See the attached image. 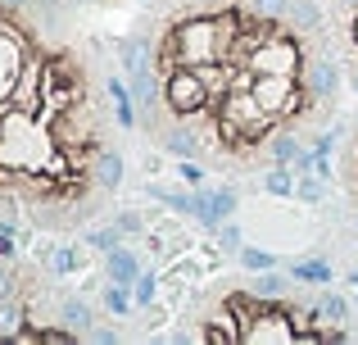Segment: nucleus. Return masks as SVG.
I'll return each instance as SVG.
<instances>
[{"instance_id":"1","label":"nucleus","mask_w":358,"mask_h":345,"mask_svg":"<svg viewBox=\"0 0 358 345\" xmlns=\"http://www.w3.org/2000/svg\"><path fill=\"white\" fill-rule=\"evenodd\" d=\"M141 32L155 78L141 132L177 160L272 169L281 136L313 141L336 114L317 91V69L336 55L331 27H304L259 0H159Z\"/></svg>"},{"instance_id":"2","label":"nucleus","mask_w":358,"mask_h":345,"mask_svg":"<svg viewBox=\"0 0 358 345\" xmlns=\"http://www.w3.org/2000/svg\"><path fill=\"white\" fill-rule=\"evenodd\" d=\"M109 82L36 0H0V213L45 232L109 209L96 164L109 150Z\"/></svg>"},{"instance_id":"3","label":"nucleus","mask_w":358,"mask_h":345,"mask_svg":"<svg viewBox=\"0 0 358 345\" xmlns=\"http://www.w3.org/2000/svg\"><path fill=\"white\" fill-rule=\"evenodd\" d=\"M173 341H241V345H268V341H350L345 328H331L322 304H304L295 291H259L254 282H227L213 304H204L195 328H182Z\"/></svg>"},{"instance_id":"4","label":"nucleus","mask_w":358,"mask_h":345,"mask_svg":"<svg viewBox=\"0 0 358 345\" xmlns=\"http://www.w3.org/2000/svg\"><path fill=\"white\" fill-rule=\"evenodd\" d=\"M136 277H141L136 250H127V246H114V250H109V282H122V286H131Z\"/></svg>"},{"instance_id":"5","label":"nucleus","mask_w":358,"mask_h":345,"mask_svg":"<svg viewBox=\"0 0 358 345\" xmlns=\"http://www.w3.org/2000/svg\"><path fill=\"white\" fill-rule=\"evenodd\" d=\"M259 186L268 195H295V169L290 164H272V169H263Z\"/></svg>"},{"instance_id":"6","label":"nucleus","mask_w":358,"mask_h":345,"mask_svg":"<svg viewBox=\"0 0 358 345\" xmlns=\"http://www.w3.org/2000/svg\"><path fill=\"white\" fill-rule=\"evenodd\" d=\"M96 177H100V186H105L109 195H114L118 186H122V155L114 150V146H109V150L100 155V164H96Z\"/></svg>"},{"instance_id":"7","label":"nucleus","mask_w":358,"mask_h":345,"mask_svg":"<svg viewBox=\"0 0 358 345\" xmlns=\"http://www.w3.org/2000/svg\"><path fill=\"white\" fill-rule=\"evenodd\" d=\"M59 323H64V328H73V332L82 337V332H91V323H96V318H91V309H87L82 300H64V304H59Z\"/></svg>"},{"instance_id":"8","label":"nucleus","mask_w":358,"mask_h":345,"mask_svg":"<svg viewBox=\"0 0 358 345\" xmlns=\"http://www.w3.org/2000/svg\"><path fill=\"white\" fill-rule=\"evenodd\" d=\"M290 277L295 282H331V264H322V259H299V264H290Z\"/></svg>"},{"instance_id":"9","label":"nucleus","mask_w":358,"mask_h":345,"mask_svg":"<svg viewBox=\"0 0 358 345\" xmlns=\"http://www.w3.org/2000/svg\"><path fill=\"white\" fill-rule=\"evenodd\" d=\"M295 195L304 204H317L327 195V177H317V173H295Z\"/></svg>"},{"instance_id":"10","label":"nucleus","mask_w":358,"mask_h":345,"mask_svg":"<svg viewBox=\"0 0 358 345\" xmlns=\"http://www.w3.org/2000/svg\"><path fill=\"white\" fill-rule=\"evenodd\" d=\"M317 304H322V314L331 323H350V300H345L341 291H322V300H317Z\"/></svg>"},{"instance_id":"11","label":"nucleus","mask_w":358,"mask_h":345,"mask_svg":"<svg viewBox=\"0 0 358 345\" xmlns=\"http://www.w3.org/2000/svg\"><path fill=\"white\" fill-rule=\"evenodd\" d=\"M241 264L250 268V273H268V268H277V259H272L268 250H259V246H241Z\"/></svg>"},{"instance_id":"12","label":"nucleus","mask_w":358,"mask_h":345,"mask_svg":"<svg viewBox=\"0 0 358 345\" xmlns=\"http://www.w3.org/2000/svg\"><path fill=\"white\" fill-rule=\"evenodd\" d=\"M131 304H136V295L122 291V282H109V286H105V309H109V314H127Z\"/></svg>"},{"instance_id":"13","label":"nucleus","mask_w":358,"mask_h":345,"mask_svg":"<svg viewBox=\"0 0 358 345\" xmlns=\"http://www.w3.org/2000/svg\"><path fill=\"white\" fill-rule=\"evenodd\" d=\"M345 186H350V195H354V204H358V136H354V146H345Z\"/></svg>"},{"instance_id":"14","label":"nucleus","mask_w":358,"mask_h":345,"mask_svg":"<svg viewBox=\"0 0 358 345\" xmlns=\"http://www.w3.org/2000/svg\"><path fill=\"white\" fill-rule=\"evenodd\" d=\"M87 237H91V246H96V250H114V246H122L118 223H109V227H91Z\"/></svg>"},{"instance_id":"15","label":"nucleus","mask_w":358,"mask_h":345,"mask_svg":"<svg viewBox=\"0 0 358 345\" xmlns=\"http://www.w3.org/2000/svg\"><path fill=\"white\" fill-rule=\"evenodd\" d=\"M131 295H136V304H155V295H159V282H155V273H141L136 282H131Z\"/></svg>"},{"instance_id":"16","label":"nucleus","mask_w":358,"mask_h":345,"mask_svg":"<svg viewBox=\"0 0 358 345\" xmlns=\"http://www.w3.org/2000/svg\"><path fill=\"white\" fill-rule=\"evenodd\" d=\"M213 204H218V213H222V223L236 213V204H241V195L231 191V186H213Z\"/></svg>"},{"instance_id":"17","label":"nucleus","mask_w":358,"mask_h":345,"mask_svg":"<svg viewBox=\"0 0 358 345\" xmlns=\"http://www.w3.org/2000/svg\"><path fill=\"white\" fill-rule=\"evenodd\" d=\"M218 246L222 250H231V255H241V246H245V237H241V227H236V223H222V227H218Z\"/></svg>"},{"instance_id":"18","label":"nucleus","mask_w":358,"mask_h":345,"mask_svg":"<svg viewBox=\"0 0 358 345\" xmlns=\"http://www.w3.org/2000/svg\"><path fill=\"white\" fill-rule=\"evenodd\" d=\"M182 182L191 186V191H195V186H209V173H204V164H200V160H182Z\"/></svg>"},{"instance_id":"19","label":"nucleus","mask_w":358,"mask_h":345,"mask_svg":"<svg viewBox=\"0 0 358 345\" xmlns=\"http://www.w3.org/2000/svg\"><path fill=\"white\" fill-rule=\"evenodd\" d=\"M73 264H78V255H73V250H55L50 255V273H73Z\"/></svg>"},{"instance_id":"20","label":"nucleus","mask_w":358,"mask_h":345,"mask_svg":"<svg viewBox=\"0 0 358 345\" xmlns=\"http://www.w3.org/2000/svg\"><path fill=\"white\" fill-rule=\"evenodd\" d=\"M0 259H18V246H14V227L0 223Z\"/></svg>"},{"instance_id":"21","label":"nucleus","mask_w":358,"mask_h":345,"mask_svg":"<svg viewBox=\"0 0 358 345\" xmlns=\"http://www.w3.org/2000/svg\"><path fill=\"white\" fill-rule=\"evenodd\" d=\"M118 232H122V237H136V232H141V218H136V213H118Z\"/></svg>"},{"instance_id":"22","label":"nucleus","mask_w":358,"mask_h":345,"mask_svg":"<svg viewBox=\"0 0 358 345\" xmlns=\"http://www.w3.org/2000/svg\"><path fill=\"white\" fill-rule=\"evenodd\" d=\"M358 0H331V14H345V9H354Z\"/></svg>"},{"instance_id":"23","label":"nucleus","mask_w":358,"mask_h":345,"mask_svg":"<svg viewBox=\"0 0 358 345\" xmlns=\"http://www.w3.org/2000/svg\"><path fill=\"white\" fill-rule=\"evenodd\" d=\"M350 286H354V291H358V273H350Z\"/></svg>"}]
</instances>
